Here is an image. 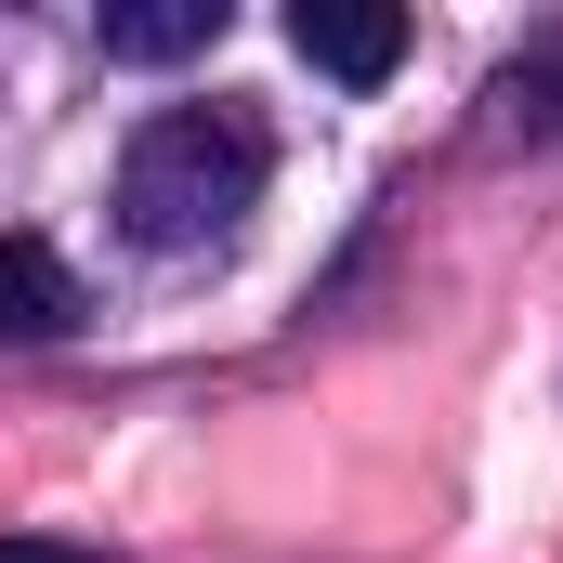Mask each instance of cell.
<instances>
[{"mask_svg":"<svg viewBox=\"0 0 563 563\" xmlns=\"http://www.w3.org/2000/svg\"><path fill=\"white\" fill-rule=\"evenodd\" d=\"M263 170H276L263 119H236V106H170V119H144L132 157H119V223H132L144 250H210V236H236V223L263 210Z\"/></svg>","mask_w":563,"mask_h":563,"instance_id":"cell-1","label":"cell"},{"mask_svg":"<svg viewBox=\"0 0 563 563\" xmlns=\"http://www.w3.org/2000/svg\"><path fill=\"white\" fill-rule=\"evenodd\" d=\"M288 53L314 79H341V92H380L407 66V13L394 0H288Z\"/></svg>","mask_w":563,"mask_h":563,"instance_id":"cell-2","label":"cell"},{"mask_svg":"<svg viewBox=\"0 0 563 563\" xmlns=\"http://www.w3.org/2000/svg\"><path fill=\"white\" fill-rule=\"evenodd\" d=\"M92 40H106V66H184L223 40V0H106Z\"/></svg>","mask_w":563,"mask_h":563,"instance_id":"cell-3","label":"cell"},{"mask_svg":"<svg viewBox=\"0 0 563 563\" xmlns=\"http://www.w3.org/2000/svg\"><path fill=\"white\" fill-rule=\"evenodd\" d=\"M79 328V276L53 236H0V341H66Z\"/></svg>","mask_w":563,"mask_h":563,"instance_id":"cell-4","label":"cell"},{"mask_svg":"<svg viewBox=\"0 0 563 563\" xmlns=\"http://www.w3.org/2000/svg\"><path fill=\"white\" fill-rule=\"evenodd\" d=\"M0 563H106V551H66V538H0Z\"/></svg>","mask_w":563,"mask_h":563,"instance_id":"cell-5","label":"cell"}]
</instances>
